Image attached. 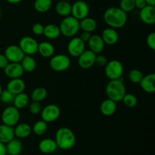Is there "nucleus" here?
I'll return each mask as SVG.
<instances>
[{
    "label": "nucleus",
    "instance_id": "1",
    "mask_svg": "<svg viewBox=\"0 0 155 155\" xmlns=\"http://www.w3.org/2000/svg\"><path fill=\"white\" fill-rule=\"evenodd\" d=\"M104 21L109 27L114 29H120L127 22V13L118 7H110L106 9L103 15Z\"/></svg>",
    "mask_w": 155,
    "mask_h": 155
},
{
    "label": "nucleus",
    "instance_id": "2",
    "mask_svg": "<svg viewBox=\"0 0 155 155\" xmlns=\"http://www.w3.org/2000/svg\"><path fill=\"white\" fill-rule=\"evenodd\" d=\"M54 141L58 148L67 151L74 148L77 138L72 130L68 127H61L56 131Z\"/></svg>",
    "mask_w": 155,
    "mask_h": 155
},
{
    "label": "nucleus",
    "instance_id": "3",
    "mask_svg": "<svg viewBox=\"0 0 155 155\" xmlns=\"http://www.w3.org/2000/svg\"><path fill=\"white\" fill-rule=\"evenodd\" d=\"M105 92L107 98L115 102L122 101L123 98L127 93V89L120 79L111 80L107 83L105 88Z\"/></svg>",
    "mask_w": 155,
    "mask_h": 155
},
{
    "label": "nucleus",
    "instance_id": "4",
    "mask_svg": "<svg viewBox=\"0 0 155 155\" xmlns=\"http://www.w3.org/2000/svg\"><path fill=\"white\" fill-rule=\"evenodd\" d=\"M61 34L68 38H72L76 36V35L80 31V21L73 16L64 17V19L61 21L60 25Z\"/></svg>",
    "mask_w": 155,
    "mask_h": 155
},
{
    "label": "nucleus",
    "instance_id": "5",
    "mask_svg": "<svg viewBox=\"0 0 155 155\" xmlns=\"http://www.w3.org/2000/svg\"><path fill=\"white\" fill-rule=\"evenodd\" d=\"M124 71L123 64L116 59L107 61V64L104 66L105 75L110 80L120 79L124 74Z\"/></svg>",
    "mask_w": 155,
    "mask_h": 155
},
{
    "label": "nucleus",
    "instance_id": "6",
    "mask_svg": "<svg viewBox=\"0 0 155 155\" xmlns=\"http://www.w3.org/2000/svg\"><path fill=\"white\" fill-rule=\"evenodd\" d=\"M71 59L68 55L58 54L51 57L49 61V66L51 69L55 72H64L71 67Z\"/></svg>",
    "mask_w": 155,
    "mask_h": 155
},
{
    "label": "nucleus",
    "instance_id": "7",
    "mask_svg": "<svg viewBox=\"0 0 155 155\" xmlns=\"http://www.w3.org/2000/svg\"><path fill=\"white\" fill-rule=\"evenodd\" d=\"M20 111L15 106H8L6 107L1 114L2 122L5 125L14 127L20 120Z\"/></svg>",
    "mask_w": 155,
    "mask_h": 155
},
{
    "label": "nucleus",
    "instance_id": "8",
    "mask_svg": "<svg viewBox=\"0 0 155 155\" xmlns=\"http://www.w3.org/2000/svg\"><path fill=\"white\" fill-rule=\"evenodd\" d=\"M40 114L42 120L46 123H52L60 117L61 109L56 104H50L42 108Z\"/></svg>",
    "mask_w": 155,
    "mask_h": 155
},
{
    "label": "nucleus",
    "instance_id": "9",
    "mask_svg": "<svg viewBox=\"0 0 155 155\" xmlns=\"http://www.w3.org/2000/svg\"><path fill=\"white\" fill-rule=\"evenodd\" d=\"M19 47L22 50L25 55L33 56L38 51L37 41L31 36H24L20 39Z\"/></svg>",
    "mask_w": 155,
    "mask_h": 155
},
{
    "label": "nucleus",
    "instance_id": "10",
    "mask_svg": "<svg viewBox=\"0 0 155 155\" xmlns=\"http://www.w3.org/2000/svg\"><path fill=\"white\" fill-rule=\"evenodd\" d=\"M89 5L83 0L75 2L71 6V16L74 17L79 21L89 16Z\"/></svg>",
    "mask_w": 155,
    "mask_h": 155
},
{
    "label": "nucleus",
    "instance_id": "11",
    "mask_svg": "<svg viewBox=\"0 0 155 155\" xmlns=\"http://www.w3.org/2000/svg\"><path fill=\"white\" fill-rule=\"evenodd\" d=\"M86 48V43L80 39V37L74 36L71 38L68 44V51L70 55L78 58Z\"/></svg>",
    "mask_w": 155,
    "mask_h": 155
},
{
    "label": "nucleus",
    "instance_id": "12",
    "mask_svg": "<svg viewBox=\"0 0 155 155\" xmlns=\"http://www.w3.org/2000/svg\"><path fill=\"white\" fill-rule=\"evenodd\" d=\"M4 54L6 56L9 62H14V63H21L22 59L25 56L19 45H8L5 50Z\"/></svg>",
    "mask_w": 155,
    "mask_h": 155
},
{
    "label": "nucleus",
    "instance_id": "13",
    "mask_svg": "<svg viewBox=\"0 0 155 155\" xmlns=\"http://www.w3.org/2000/svg\"><path fill=\"white\" fill-rule=\"evenodd\" d=\"M96 54L91 50H85L78 57V64L83 69H89L95 64Z\"/></svg>",
    "mask_w": 155,
    "mask_h": 155
},
{
    "label": "nucleus",
    "instance_id": "14",
    "mask_svg": "<svg viewBox=\"0 0 155 155\" xmlns=\"http://www.w3.org/2000/svg\"><path fill=\"white\" fill-rule=\"evenodd\" d=\"M139 18L147 25H154L155 24V6L147 5L143 8L140 9Z\"/></svg>",
    "mask_w": 155,
    "mask_h": 155
},
{
    "label": "nucleus",
    "instance_id": "15",
    "mask_svg": "<svg viewBox=\"0 0 155 155\" xmlns=\"http://www.w3.org/2000/svg\"><path fill=\"white\" fill-rule=\"evenodd\" d=\"M4 72L6 77L10 79L20 78L23 76L24 71L21 63L9 62L8 64L4 68Z\"/></svg>",
    "mask_w": 155,
    "mask_h": 155
},
{
    "label": "nucleus",
    "instance_id": "16",
    "mask_svg": "<svg viewBox=\"0 0 155 155\" xmlns=\"http://www.w3.org/2000/svg\"><path fill=\"white\" fill-rule=\"evenodd\" d=\"M25 82L21 77L20 78L11 79L8 83L7 86H6V89L15 95L21 93V92H24L25 90Z\"/></svg>",
    "mask_w": 155,
    "mask_h": 155
},
{
    "label": "nucleus",
    "instance_id": "17",
    "mask_svg": "<svg viewBox=\"0 0 155 155\" xmlns=\"http://www.w3.org/2000/svg\"><path fill=\"white\" fill-rule=\"evenodd\" d=\"M104 44L108 45H115L119 40V34L116 29L107 27L102 31L101 36Z\"/></svg>",
    "mask_w": 155,
    "mask_h": 155
},
{
    "label": "nucleus",
    "instance_id": "18",
    "mask_svg": "<svg viewBox=\"0 0 155 155\" xmlns=\"http://www.w3.org/2000/svg\"><path fill=\"white\" fill-rule=\"evenodd\" d=\"M88 45H89V50L93 51L96 54H101L104 48V41L101 39V36L99 35H92L88 41Z\"/></svg>",
    "mask_w": 155,
    "mask_h": 155
},
{
    "label": "nucleus",
    "instance_id": "19",
    "mask_svg": "<svg viewBox=\"0 0 155 155\" xmlns=\"http://www.w3.org/2000/svg\"><path fill=\"white\" fill-rule=\"evenodd\" d=\"M144 92L147 93H154L155 92V74H150L142 77L139 83Z\"/></svg>",
    "mask_w": 155,
    "mask_h": 155
},
{
    "label": "nucleus",
    "instance_id": "20",
    "mask_svg": "<svg viewBox=\"0 0 155 155\" xmlns=\"http://www.w3.org/2000/svg\"><path fill=\"white\" fill-rule=\"evenodd\" d=\"M39 149L42 153L45 154H52L57 150L58 146L54 139L46 138L41 140L39 143Z\"/></svg>",
    "mask_w": 155,
    "mask_h": 155
},
{
    "label": "nucleus",
    "instance_id": "21",
    "mask_svg": "<svg viewBox=\"0 0 155 155\" xmlns=\"http://www.w3.org/2000/svg\"><path fill=\"white\" fill-rule=\"evenodd\" d=\"M100 110L105 117H110L115 114L117 110V102L110 98H106L100 105Z\"/></svg>",
    "mask_w": 155,
    "mask_h": 155
},
{
    "label": "nucleus",
    "instance_id": "22",
    "mask_svg": "<svg viewBox=\"0 0 155 155\" xmlns=\"http://www.w3.org/2000/svg\"><path fill=\"white\" fill-rule=\"evenodd\" d=\"M14 133L18 139H26L31 134L32 127L27 123L18 124L14 127Z\"/></svg>",
    "mask_w": 155,
    "mask_h": 155
},
{
    "label": "nucleus",
    "instance_id": "23",
    "mask_svg": "<svg viewBox=\"0 0 155 155\" xmlns=\"http://www.w3.org/2000/svg\"><path fill=\"white\" fill-rule=\"evenodd\" d=\"M6 151L8 155H19L23 150L22 142L19 140V139H15L5 144Z\"/></svg>",
    "mask_w": 155,
    "mask_h": 155
},
{
    "label": "nucleus",
    "instance_id": "24",
    "mask_svg": "<svg viewBox=\"0 0 155 155\" xmlns=\"http://www.w3.org/2000/svg\"><path fill=\"white\" fill-rule=\"evenodd\" d=\"M15 137L14 127L5 125L3 124L0 125V142L7 144Z\"/></svg>",
    "mask_w": 155,
    "mask_h": 155
},
{
    "label": "nucleus",
    "instance_id": "25",
    "mask_svg": "<svg viewBox=\"0 0 155 155\" xmlns=\"http://www.w3.org/2000/svg\"><path fill=\"white\" fill-rule=\"evenodd\" d=\"M55 48L49 42H42L38 45V51L43 58H51L54 54Z\"/></svg>",
    "mask_w": 155,
    "mask_h": 155
},
{
    "label": "nucleus",
    "instance_id": "26",
    "mask_svg": "<svg viewBox=\"0 0 155 155\" xmlns=\"http://www.w3.org/2000/svg\"><path fill=\"white\" fill-rule=\"evenodd\" d=\"M43 35L48 39H55L61 35L59 26L54 24H47L44 27Z\"/></svg>",
    "mask_w": 155,
    "mask_h": 155
},
{
    "label": "nucleus",
    "instance_id": "27",
    "mask_svg": "<svg viewBox=\"0 0 155 155\" xmlns=\"http://www.w3.org/2000/svg\"><path fill=\"white\" fill-rule=\"evenodd\" d=\"M72 5L68 1H59L55 5V12L61 17H68L71 15Z\"/></svg>",
    "mask_w": 155,
    "mask_h": 155
},
{
    "label": "nucleus",
    "instance_id": "28",
    "mask_svg": "<svg viewBox=\"0 0 155 155\" xmlns=\"http://www.w3.org/2000/svg\"><path fill=\"white\" fill-rule=\"evenodd\" d=\"M80 29L83 30V31L92 33V32L95 31V30H96L97 22L94 18L86 17V18L80 20Z\"/></svg>",
    "mask_w": 155,
    "mask_h": 155
},
{
    "label": "nucleus",
    "instance_id": "29",
    "mask_svg": "<svg viewBox=\"0 0 155 155\" xmlns=\"http://www.w3.org/2000/svg\"><path fill=\"white\" fill-rule=\"evenodd\" d=\"M29 101H30V98H29L28 95L24 93V92L15 95L13 104L18 110H21V109L24 108L28 105Z\"/></svg>",
    "mask_w": 155,
    "mask_h": 155
},
{
    "label": "nucleus",
    "instance_id": "30",
    "mask_svg": "<svg viewBox=\"0 0 155 155\" xmlns=\"http://www.w3.org/2000/svg\"><path fill=\"white\" fill-rule=\"evenodd\" d=\"M21 64L24 69V72L31 73L35 71L36 68V61L31 55H25L22 61H21Z\"/></svg>",
    "mask_w": 155,
    "mask_h": 155
},
{
    "label": "nucleus",
    "instance_id": "31",
    "mask_svg": "<svg viewBox=\"0 0 155 155\" xmlns=\"http://www.w3.org/2000/svg\"><path fill=\"white\" fill-rule=\"evenodd\" d=\"M52 5V0H35V10L39 13H45L48 12Z\"/></svg>",
    "mask_w": 155,
    "mask_h": 155
},
{
    "label": "nucleus",
    "instance_id": "32",
    "mask_svg": "<svg viewBox=\"0 0 155 155\" xmlns=\"http://www.w3.org/2000/svg\"><path fill=\"white\" fill-rule=\"evenodd\" d=\"M47 95H48V92L45 88L37 87L33 89V92H31L30 97H31L32 101L41 102L46 98Z\"/></svg>",
    "mask_w": 155,
    "mask_h": 155
},
{
    "label": "nucleus",
    "instance_id": "33",
    "mask_svg": "<svg viewBox=\"0 0 155 155\" xmlns=\"http://www.w3.org/2000/svg\"><path fill=\"white\" fill-rule=\"evenodd\" d=\"M47 130H48V123L45 122L42 120L35 123L32 127V132H33L36 136H42L46 133Z\"/></svg>",
    "mask_w": 155,
    "mask_h": 155
},
{
    "label": "nucleus",
    "instance_id": "34",
    "mask_svg": "<svg viewBox=\"0 0 155 155\" xmlns=\"http://www.w3.org/2000/svg\"><path fill=\"white\" fill-rule=\"evenodd\" d=\"M122 101L124 102V105L127 106L129 108H133L136 107L138 104V98L134 94L126 93L123 98Z\"/></svg>",
    "mask_w": 155,
    "mask_h": 155
},
{
    "label": "nucleus",
    "instance_id": "35",
    "mask_svg": "<svg viewBox=\"0 0 155 155\" xmlns=\"http://www.w3.org/2000/svg\"><path fill=\"white\" fill-rule=\"evenodd\" d=\"M144 77L143 74L141 71L138 69H133L129 72L128 74V79L130 82L133 83L137 84L140 83L142 80V77Z\"/></svg>",
    "mask_w": 155,
    "mask_h": 155
},
{
    "label": "nucleus",
    "instance_id": "36",
    "mask_svg": "<svg viewBox=\"0 0 155 155\" xmlns=\"http://www.w3.org/2000/svg\"><path fill=\"white\" fill-rule=\"evenodd\" d=\"M14 98H15V95L7 89L2 90L0 94V101L4 104H13Z\"/></svg>",
    "mask_w": 155,
    "mask_h": 155
},
{
    "label": "nucleus",
    "instance_id": "37",
    "mask_svg": "<svg viewBox=\"0 0 155 155\" xmlns=\"http://www.w3.org/2000/svg\"><path fill=\"white\" fill-rule=\"evenodd\" d=\"M136 8L135 0H121L120 3V8L122 9L126 13L131 12Z\"/></svg>",
    "mask_w": 155,
    "mask_h": 155
},
{
    "label": "nucleus",
    "instance_id": "38",
    "mask_svg": "<svg viewBox=\"0 0 155 155\" xmlns=\"http://www.w3.org/2000/svg\"><path fill=\"white\" fill-rule=\"evenodd\" d=\"M29 110H30V114L33 115L39 114L42 110V105H41L40 102L32 101L29 104Z\"/></svg>",
    "mask_w": 155,
    "mask_h": 155
},
{
    "label": "nucleus",
    "instance_id": "39",
    "mask_svg": "<svg viewBox=\"0 0 155 155\" xmlns=\"http://www.w3.org/2000/svg\"><path fill=\"white\" fill-rule=\"evenodd\" d=\"M32 32L36 36H41L43 35L44 26L40 23H36L32 27Z\"/></svg>",
    "mask_w": 155,
    "mask_h": 155
},
{
    "label": "nucleus",
    "instance_id": "40",
    "mask_svg": "<svg viewBox=\"0 0 155 155\" xmlns=\"http://www.w3.org/2000/svg\"><path fill=\"white\" fill-rule=\"evenodd\" d=\"M146 43L147 45L151 48V50H155V33L152 32V33H149L148 36H147L146 39Z\"/></svg>",
    "mask_w": 155,
    "mask_h": 155
},
{
    "label": "nucleus",
    "instance_id": "41",
    "mask_svg": "<svg viewBox=\"0 0 155 155\" xmlns=\"http://www.w3.org/2000/svg\"><path fill=\"white\" fill-rule=\"evenodd\" d=\"M107 58L106 56L103 55V54H96V58H95V64L99 67H104L107 63Z\"/></svg>",
    "mask_w": 155,
    "mask_h": 155
},
{
    "label": "nucleus",
    "instance_id": "42",
    "mask_svg": "<svg viewBox=\"0 0 155 155\" xmlns=\"http://www.w3.org/2000/svg\"><path fill=\"white\" fill-rule=\"evenodd\" d=\"M8 63L9 61L6 56L4 54H0V69H4Z\"/></svg>",
    "mask_w": 155,
    "mask_h": 155
},
{
    "label": "nucleus",
    "instance_id": "43",
    "mask_svg": "<svg viewBox=\"0 0 155 155\" xmlns=\"http://www.w3.org/2000/svg\"><path fill=\"white\" fill-rule=\"evenodd\" d=\"M91 33H89V32H86V31H83V33L80 34V36H79V37L80 38V39H81L83 42H84L85 43L86 42H88V41L89 40V39H90L91 37Z\"/></svg>",
    "mask_w": 155,
    "mask_h": 155
},
{
    "label": "nucleus",
    "instance_id": "44",
    "mask_svg": "<svg viewBox=\"0 0 155 155\" xmlns=\"http://www.w3.org/2000/svg\"><path fill=\"white\" fill-rule=\"evenodd\" d=\"M146 5L147 3L145 2V0H135V6L137 8L142 9Z\"/></svg>",
    "mask_w": 155,
    "mask_h": 155
},
{
    "label": "nucleus",
    "instance_id": "45",
    "mask_svg": "<svg viewBox=\"0 0 155 155\" xmlns=\"http://www.w3.org/2000/svg\"><path fill=\"white\" fill-rule=\"evenodd\" d=\"M0 155H7L5 144L0 142Z\"/></svg>",
    "mask_w": 155,
    "mask_h": 155
},
{
    "label": "nucleus",
    "instance_id": "46",
    "mask_svg": "<svg viewBox=\"0 0 155 155\" xmlns=\"http://www.w3.org/2000/svg\"><path fill=\"white\" fill-rule=\"evenodd\" d=\"M6 1L8 3H11V4H18V3L22 2L23 0H6Z\"/></svg>",
    "mask_w": 155,
    "mask_h": 155
},
{
    "label": "nucleus",
    "instance_id": "47",
    "mask_svg": "<svg viewBox=\"0 0 155 155\" xmlns=\"http://www.w3.org/2000/svg\"><path fill=\"white\" fill-rule=\"evenodd\" d=\"M145 2L148 5L155 6V0H145Z\"/></svg>",
    "mask_w": 155,
    "mask_h": 155
},
{
    "label": "nucleus",
    "instance_id": "48",
    "mask_svg": "<svg viewBox=\"0 0 155 155\" xmlns=\"http://www.w3.org/2000/svg\"><path fill=\"white\" fill-rule=\"evenodd\" d=\"M2 86H1V84H0V94H1V92H2Z\"/></svg>",
    "mask_w": 155,
    "mask_h": 155
},
{
    "label": "nucleus",
    "instance_id": "49",
    "mask_svg": "<svg viewBox=\"0 0 155 155\" xmlns=\"http://www.w3.org/2000/svg\"><path fill=\"white\" fill-rule=\"evenodd\" d=\"M2 17V9H1V7H0V18H1Z\"/></svg>",
    "mask_w": 155,
    "mask_h": 155
},
{
    "label": "nucleus",
    "instance_id": "50",
    "mask_svg": "<svg viewBox=\"0 0 155 155\" xmlns=\"http://www.w3.org/2000/svg\"><path fill=\"white\" fill-rule=\"evenodd\" d=\"M59 1H71V0H59Z\"/></svg>",
    "mask_w": 155,
    "mask_h": 155
},
{
    "label": "nucleus",
    "instance_id": "51",
    "mask_svg": "<svg viewBox=\"0 0 155 155\" xmlns=\"http://www.w3.org/2000/svg\"><path fill=\"white\" fill-rule=\"evenodd\" d=\"M0 110H1V109H0Z\"/></svg>",
    "mask_w": 155,
    "mask_h": 155
}]
</instances>
